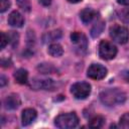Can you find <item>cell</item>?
<instances>
[{
	"label": "cell",
	"mask_w": 129,
	"mask_h": 129,
	"mask_svg": "<svg viewBox=\"0 0 129 129\" xmlns=\"http://www.w3.org/2000/svg\"><path fill=\"white\" fill-rule=\"evenodd\" d=\"M100 100L106 106H115L124 103L126 100V94L118 88H112L101 92Z\"/></svg>",
	"instance_id": "1"
},
{
	"label": "cell",
	"mask_w": 129,
	"mask_h": 129,
	"mask_svg": "<svg viewBox=\"0 0 129 129\" xmlns=\"http://www.w3.org/2000/svg\"><path fill=\"white\" fill-rule=\"evenodd\" d=\"M54 124L60 129H71L79 124V118L75 113H63L54 119Z\"/></svg>",
	"instance_id": "2"
},
{
	"label": "cell",
	"mask_w": 129,
	"mask_h": 129,
	"mask_svg": "<svg viewBox=\"0 0 129 129\" xmlns=\"http://www.w3.org/2000/svg\"><path fill=\"white\" fill-rule=\"evenodd\" d=\"M110 36L114 41L124 44L129 39V30L122 25H114L110 28Z\"/></svg>",
	"instance_id": "3"
},
{
	"label": "cell",
	"mask_w": 129,
	"mask_h": 129,
	"mask_svg": "<svg viewBox=\"0 0 129 129\" xmlns=\"http://www.w3.org/2000/svg\"><path fill=\"white\" fill-rule=\"evenodd\" d=\"M117 54V47L107 40H102L99 44V55L101 58L109 60L113 59Z\"/></svg>",
	"instance_id": "4"
},
{
	"label": "cell",
	"mask_w": 129,
	"mask_h": 129,
	"mask_svg": "<svg viewBox=\"0 0 129 129\" xmlns=\"http://www.w3.org/2000/svg\"><path fill=\"white\" fill-rule=\"evenodd\" d=\"M71 93L76 99H86L91 94V86L86 82L75 83L71 88Z\"/></svg>",
	"instance_id": "5"
},
{
	"label": "cell",
	"mask_w": 129,
	"mask_h": 129,
	"mask_svg": "<svg viewBox=\"0 0 129 129\" xmlns=\"http://www.w3.org/2000/svg\"><path fill=\"white\" fill-rule=\"evenodd\" d=\"M71 41L76 46V49L80 53L86 52L87 47H88V40L84 33L80 31H74L71 34Z\"/></svg>",
	"instance_id": "6"
},
{
	"label": "cell",
	"mask_w": 129,
	"mask_h": 129,
	"mask_svg": "<svg viewBox=\"0 0 129 129\" xmlns=\"http://www.w3.org/2000/svg\"><path fill=\"white\" fill-rule=\"evenodd\" d=\"M107 75V69L100 63H92L87 71V76L93 80H102Z\"/></svg>",
	"instance_id": "7"
},
{
	"label": "cell",
	"mask_w": 129,
	"mask_h": 129,
	"mask_svg": "<svg viewBox=\"0 0 129 129\" xmlns=\"http://www.w3.org/2000/svg\"><path fill=\"white\" fill-rule=\"evenodd\" d=\"M37 113L34 109L32 108H26L22 111V115H21V120H22V125L27 126L29 124H31L35 119H36Z\"/></svg>",
	"instance_id": "8"
},
{
	"label": "cell",
	"mask_w": 129,
	"mask_h": 129,
	"mask_svg": "<svg viewBox=\"0 0 129 129\" xmlns=\"http://www.w3.org/2000/svg\"><path fill=\"white\" fill-rule=\"evenodd\" d=\"M80 17L85 24H88L98 17V12L92 8H85L80 12Z\"/></svg>",
	"instance_id": "9"
},
{
	"label": "cell",
	"mask_w": 129,
	"mask_h": 129,
	"mask_svg": "<svg viewBox=\"0 0 129 129\" xmlns=\"http://www.w3.org/2000/svg\"><path fill=\"white\" fill-rule=\"evenodd\" d=\"M21 101L18 95L16 94H11L9 96H7L4 100V107L8 110H14L16 108L19 107Z\"/></svg>",
	"instance_id": "10"
},
{
	"label": "cell",
	"mask_w": 129,
	"mask_h": 129,
	"mask_svg": "<svg viewBox=\"0 0 129 129\" xmlns=\"http://www.w3.org/2000/svg\"><path fill=\"white\" fill-rule=\"evenodd\" d=\"M8 23L13 27H21L24 23L23 16L21 15L20 12L14 10L8 16Z\"/></svg>",
	"instance_id": "11"
},
{
	"label": "cell",
	"mask_w": 129,
	"mask_h": 129,
	"mask_svg": "<svg viewBox=\"0 0 129 129\" xmlns=\"http://www.w3.org/2000/svg\"><path fill=\"white\" fill-rule=\"evenodd\" d=\"M31 86L37 90V89H44V90H51L53 88V82L52 80H39V81H33Z\"/></svg>",
	"instance_id": "12"
},
{
	"label": "cell",
	"mask_w": 129,
	"mask_h": 129,
	"mask_svg": "<svg viewBox=\"0 0 129 129\" xmlns=\"http://www.w3.org/2000/svg\"><path fill=\"white\" fill-rule=\"evenodd\" d=\"M14 79L16 81V83L20 84V85H24L27 83V79H28V73L26 70L24 69H19L14 73Z\"/></svg>",
	"instance_id": "13"
},
{
	"label": "cell",
	"mask_w": 129,
	"mask_h": 129,
	"mask_svg": "<svg viewBox=\"0 0 129 129\" xmlns=\"http://www.w3.org/2000/svg\"><path fill=\"white\" fill-rule=\"evenodd\" d=\"M47 51H48V53H49L51 56H54V57H58V56H60V55L63 53L62 46H61L59 43H51V44L48 46Z\"/></svg>",
	"instance_id": "14"
},
{
	"label": "cell",
	"mask_w": 129,
	"mask_h": 129,
	"mask_svg": "<svg viewBox=\"0 0 129 129\" xmlns=\"http://www.w3.org/2000/svg\"><path fill=\"white\" fill-rule=\"evenodd\" d=\"M61 36V32L60 30H52V31H49V32H46L44 35H43V41L44 42H51L53 40H56L58 39L59 37Z\"/></svg>",
	"instance_id": "15"
},
{
	"label": "cell",
	"mask_w": 129,
	"mask_h": 129,
	"mask_svg": "<svg viewBox=\"0 0 129 129\" xmlns=\"http://www.w3.org/2000/svg\"><path fill=\"white\" fill-rule=\"evenodd\" d=\"M104 123H105V118L103 116L97 115L89 121V126L91 128H101L104 125Z\"/></svg>",
	"instance_id": "16"
},
{
	"label": "cell",
	"mask_w": 129,
	"mask_h": 129,
	"mask_svg": "<svg viewBox=\"0 0 129 129\" xmlns=\"http://www.w3.org/2000/svg\"><path fill=\"white\" fill-rule=\"evenodd\" d=\"M104 22L103 21H98L94 26H93V28H92V30H91V34H92V36L93 37H97V36H99L100 34H101V32L104 30Z\"/></svg>",
	"instance_id": "17"
},
{
	"label": "cell",
	"mask_w": 129,
	"mask_h": 129,
	"mask_svg": "<svg viewBox=\"0 0 129 129\" xmlns=\"http://www.w3.org/2000/svg\"><path fill=\"white\" fill-rule=\"evenodd\" d=\"M37 70L42 73V74H52L53 72H55V68L52 67V64L50 63H40L37 67Z\"/></svg>",
	"instance_id": "18"
},
{
	"label": "cell",
	"mask_w": 129,
	"mask_h": 129,
	"mask_svg": "<svg viewBox=\"0 0 129 129\" xmlns=\"http://www.w3.org/2000/svg\"><path fill=\"white\" fill-rule=\"evenodd\" d=\"M118 16L124 23H129V8H123L118 12Z\"/></svg>",
	"instance_id": "19"
},
{
	"label": "cell",
	"mask_w": 129,
	"mask_h": 129,
	"mask_svg": "<svg viewBox=\"0 0 129 129\" xmlns=\"http://www.w3.org/2000/svg\"><path fill=\"white\" fill-rule=\"evenodd\" d=\"M17 5L19 8H21L23 11L28 12L30 10V2L29 0H16Z\"/></svg>",
	"instance_id": "20"
},
{
	"label": "cell",
	"mask_w": 129,
	"mask_h": 129,
	"mask_svg": "<svg viewBox=\"0 0 129 129\" xmlns=\"http://www.w3.org/2000/svg\"><path fill=\"white\" fill-rule=\"evenodd\" d=\"M119 125L122 128H129V113H125L119 120Z\"/></svg>",
	"instance_id": "21"
},
{
	"label": "cell",
	"mask_w": 129,
	"mask_h": 129,
	"mask_svg": "<svg viewBox=\"0 0 129 129\" xmlns=\"http://www.w3.org/2000/svg\"><path fill=\"white\" fill-rule=\"evenodd\" d=\"M8 36H9V43H12L13 46H14L15 44H17L19 35H18L16 32H14V31H9V32H8Z\"/></svg>",
	"instance_id": "22"
},
{
	"label": "cell",
	"mask_w": 129,
	"mask_h": 129,
	"mask_svg": "<svg viewBox=\"0 0 129 129\" xmlns=\"http://www.w3.org/2000/svg\"><path fill=\"white\" fill-rule=\"evenodd\" d=\"M11 3L9 0H0V11L3 13L5 12L9 7H10Z\"/></svg>",
	"instance_id": "23"
},
{
	"label": "cell",
	"mask_w": 129,
	"mask_h": 129,
	"mask_svg": "<svg viewBox=\"0 0 129 129\" xmlns=\"http://www.w3.org/2000/svg\"><path fill=\"white\" fill-rule=\"evenodd\" d=\"M9 43V36L4 32H1V49H3Z\"/></svg>",
	"instance_id": "24"
},
{
	"label": "cell",
	"mask_w": 129,
	"mask_h": 129,
	"mask_svg": "<svg viewBox=\"0 0 129 129\" xmlns=\"http://www.w3.org/2000/svg\"><path fill=\"white\" fill-rule=\"evenodd\" d=\"M38 2L43 6H48L51 3V0H38Z\"/></svg>",
	"instance_id": "25"
},
{
	"label": "cell",
	"mask_w": 129,
	"mask_h": 129,
	"mask_svg": "<svg viewBox=\"0 0 129 129\" xmlns=\"http://www.w3.org/2000/svg\"><path fill=\"white\" fill-rule=\"evenodd\" d=\"M10 64H11V61H10V59H2V67H4V68H7V67H10Z\"/></svg>",
	"instance_id": "26"
},
{
	"label": "cell",
	"mask_w": 129,
	"mask_h": 129,
	"mask_svg": "<svg viewBox=\"0 0 129 129\" xmlns=\"http://www.w3.org/2000/svg\"><path fill=\"white\" fill-rule=\"evenodd\" d=\"M117 3L124 6H129V0H117Z\"/></svg>",
	"instance_id": "27"
},
{
	"label": "cell",
	"mask_w": 129,
	"mask_h": 129,
	"mask_svg": "<svg viewBox=\"0 0 129 129\" xmlns=\"http://www.w3.org/2000/svg\"><path fill=\"white\" fill-rule=\"evenodd\" d=\"M6 83H7V82H6V78H5L4 76H1V81H0V86H1V87H4Z\"/></svg>",
	"instance_id": "28"
},
{
	"label": "cell",
	"mask_w": 129,
	"mask_h": 129,
	"mask_svg": "<svg viewBox=\"0 0 129 129\" xmlns=\"http://www.w3.org/2000/svg\"><path fill=\"white\" fill-rule=\"evenodd\" d=\"M123 74L126 75V77L123 76V78L125 79V81H126V82H129V72H123Z\"/></svg>",
	"instance_id": "29"
},
{
	"label": "cell",
	"mask_w": 129,
	"mask_h": 129,
	"mask_svg": "<svg viewBox=\"0 0 129 129\" xmlns=\"http://www.w3.org/2000/svg\"><path fill=\"white\" fill-rule=\"evenodd\" d=\"M69 2H71V3H79V2H81L82 0H68Z\"/></svg>",
	"instance_id": "30"
}]
</instances>
